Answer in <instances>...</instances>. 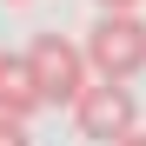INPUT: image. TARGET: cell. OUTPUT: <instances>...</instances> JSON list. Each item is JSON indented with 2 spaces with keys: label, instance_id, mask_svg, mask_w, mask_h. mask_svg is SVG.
Listing matches in <instances>:
<instances>
[{
  "label": "cell",
  "instance_id": "3",
  "mask_svg": "<svg viewBox=\"0 0 146 146\" xmlns=\"http://www.w3.org/2000/svg\"><path fill=\"white\" fill-rule=\"evenodd\" d=\"M133 119H139V106H133L126 80H106V73H93V80H86V93L73 100V126H80V139L113 146L119 133H133Z\"/></svg>",
  "mask_w": 146,
  "mask_h": 146
},
{
  "label": "cell",
  "instance_id": "6",
  "mask_svg": "<svg viewBox=\"0 0 146 146\" xmlns=\"http://www.w3.org/2000/svg\"><path fill=\"white\" fill-rule=\"evenodd\" d=\"M113 146H146V133H139V126H133V133H119V139H113Z\"/></svg>",
  "mask_w": 146,
  "mask_h": 146
},
{
  "label": "cell",
  "instance_id": "2",
  "mask_svg": "<svg viewBox=\"0 0 146 146\" xmlns=\"http://www.w3.org/2000/svg\"><path fill=\"white\" fill-rule=\"evenodd\" d=\"M27 60H33L40 86H46V106H73V100L86 93V80H93L86 46H73L66 33H33V40H27Z\"/></svg>",
  "mask_w": 146,
  "mask_h": 146
},
{
  "label": "cell",
  "instance_id": "4",
  "mask_svg": "<svg viewBox=\"0 0 146 146\" xmlns=\"http://www.w3.org/2000/svg\"><path fill=\"white\" fill-rule=\"evenodd\" d=\"M46 106V86H40V73L27 53H0V113H13V119H33Z\"/></svg>",
  "mask_w": 146,
  "mask_h": 146
},
{
  "label": "cell",
  "instance_id": "5",
  "mask_svg": "<svg viewBox=\"0 0 146 146\" xmlns=\"http://www.w3.org/2000/svg\"><path fill=\"white\" fill-rule=\"evenodd\" d=\"M0 146H33V139H27V119H13V113H0Z\"/></svg>",
  "mask_w": 146,
  "mask_h": 146
},
{
  "label": "cell",
  "instance_id": "1",
  "mask_svg": "<svg viewBox=\"0 0 146 146\" xmlns=\"http://www.w3.org/2000/svg\"><path fill=\"white\" fill-rule=\"evenodd\" d=\"M86 60L106 80H139L146 73V20L133 7H100V20L86 27Z\"/></svg>",
  "mask_w": 146,
  "mask_h": 146
},
{
  "label": "cell",
  "instance_id": "7",
  "mask_svg": "<svg viewBox=\"0 0 146 146\" xmlns=\"http://www.w3.org/2000/svg\"><path fill=\"white\" fill-rule=\"evenodd\" d=\"M100 7H139V0H100Z\"/></svg>",
  "mask_w": 146,
  "mask_h": 146
}]
</instances>
